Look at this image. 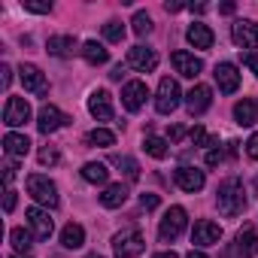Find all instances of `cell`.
<instances>
[{
  "mask_svg": "<svg viewBox=\"0 0 258 258\" xmlns=\"http://www.w3.org/2000/svg\"><path fill=\"white\" fill-rule=\"evenodd\" d=\"M216 207H219V213L228 216V219H234V216H240V213L246 210V191H243V182H240L237 176H231V179H225V182L219 185V191H216Z\"/></svg>",
  "mask_w": 258,
  "mask_h": 258,
  "instance_id": "cell-1",
  "label": "cell"
},
{
  "mask_svg": "<svg viewBox=\"0 0 258 258\" xmlns=\"http://www.w3.org/2000/svg\"><path fill=\"white\" fill-rule=\"evenodd\" d=\"M28 195L37 201V204H43V207H49V210H55L58 207V185L49 179V176H43V173H31L28 176Z\"/></svg>",
  "mask_w": 258,
  "mask_h": 258,
  "instance_id": "cell-2",
  "label": "cell"
},
{
  "mask_svg": "<svg viewBox=\"0 0 258 258\" xmlns=\"http://www.w3.org/2000/svg\"><path fill=\"white\" fill-rule=\"evenodd\" d=\"M143 249H146V240H143V234H140L137 228H124V231H118V234L112 237V252H115V258H137Z\"/></svg>",
  "mask_w": 258,
  "mask_h": 258,
  "instance_id": "cell-3",
  "label": "cell"
},
{
  "mask_svg": "<svg viewBox=\"0 0 258 258\" xmlns=\"http://www.w3.org/2000/svg\"><path fill=\"white\" fill-rule=\"evenodd\" d=\"M185 225H188V213H185L182 207H170V210L164 213L161 225H158V237H161L164 243H173V240L185 231Z\"/></svg>",
  "mask_w": 258,
  "mask_h": 258,
  "instance_id": "cell-4",
  "label": "cell"
},
{
  "mask_svg": "<svg viewBox=\"0 0 258 258\" xmlns=\"http://www.w3.org/2000/svg\"><path fill=\"white\" fill-rule=\"evenodd\" d=\"M179 97H182V91H179V82H176V79H170V76H164V79L158 82L155 109H158L161 115H170V112L179 106Z\"/></svg>",
  "mask_w": 258,
  "mask_h": 258,
  "instance_id": "cell-5",
  "label": "cell"
},
{
  "mask_svg": "<svg viewBox=\"0 0 258 258\" xmlns=\"http://www.w3.org/2000/svg\"><path fill=\"white\" fill-rule=\"evenodd\" d=\"M231 40H234L240 49H246V52L258 49V22H249V19L234 22V25H231Z\"/></svg>",
  "mask_w": 258,
  "mask_h": 258,
  "instance_id": "cell-6",
  "label": "cell"
},
{
  "mask_svg": "<svg viewBox=\"0 0 258 258\" xmlns=\"http://www.w3.org/2000/svg\"><path fill=\"white\" fill-rule=\"evenodd\" d=\"M25 219H28V228L34 234V240H49L52 237V219H49V210H40V207H28L25 210Z\"/></svg>",
  "mask_w": 258,
  "mask_h": 258,
  "instance_id": "cell-7",
  "label": "cell"
},
{
  "mask_svg": "<svg viewBox=\"0 0 258 258\" xmlns=\"http://www.w3.org/2000/svg\"><path fill=\"white\" fill-rule=\"evenodd\" d=\"M146 97H149L146 82H140V79L124 82V88H121V103H124V109H127V112H140V109H143V103H146Z\"/></svg>",
  "mask_w": 258,
  "mask_h": 258,
  "instance_id": "cell-8",
  "label": "cell"
},
{
  "mask_svg": "<svg viewBox=\"0 0 258 258\" xmlns=\"http://www.w3.org/2000/svg\"><path fill=\"white\" fill-rule=\"evenodd\" d=\"M127 67L137 70V73H152V70L158 67L155 49H149V46H134V49H127Z\"/></svg>",
  "mask_w": 258,
  "mask_h": 258,
  "instance_id": "cell-9",
  "label": "cell"
},
{
  "mask_svg": "<svg viewBox=\"0 0 258 258\" xmlns=\"http://www.w3.org/2000/svg\"><path fill=\"white\" fill-rule=\"evenodd\" d=\"M25 121H31V103L25 97H10L4 106V124L7 127H22Z\"/></svg>",
  "mask_w": 258,
  "mask_h": 258,
  "instance_id": "cell-10",
  "label": "cell"
},
{
  "mask_svg": "<svg viewBox=\"0 0 258 258\" xmlns=\"http://www.w3.org/2000/svg\"><path fill=\"white\" fill-rule=\"evenodd\" d=\"M19 79H22L25 91H31V94H46L49 91V82H46V76H43V70L37 64H22L19 67Z\"/></svg>",
  "mask_w": 258,
  "mask_h": 258,
  "instance_id": "cell-11",
  "label": "cell"
},
{
  "mask_svg": "<svg viewBox=\"0 0 258 258\" xmlns=\"http://www.w3.org/2000/svg\"><path fill=\"white\" fill-rule=\"evenodd\" d=\"M70 118L55 106V103H46L43 109H40V115H37V127H40V134H55L61 124H67Z\"/></svg>",
  "mask_w": 258,
  "mask_h": 258,
  "instance_id": "cell-12",
  "label": "cell"
},
{
  "mask_svg": "<svg viewBox=\"0 0 258 258\" xmlns=\"http://www.w3.org/2000/svg\"><path fill=\"white\" fill-rule=\"evenodd\" d=\"M170 64H173V70H176L179 76H185V79H198L201 70H204V61L195 58L191 52H173V55H170Z\"/></svg>",
  "mask_w": 258,
  "mask_h": 258,
  "instance_id": "cell-13",
  "label": "cell"
},
{
  "mask_svg": "<svg viewBox=\"0 0 258 258\" xmlns=\"http://www.w3.org/2000/svg\"><path fill=\"white\" fill-rule=\"evenodd\" d=\"M173 179H176V185H179L182 191H188V195H195V191H201V188H204V182H207V176H204V170H198V167H188V164H182V167H176V173H173Z\"/></svg>",
  "mask_w": 258,
  "mask_h": 258,
  "instance_id": "cell-14",
  "label": "cell"
},
{
  "mask_svg": "<svg viewBox=\"0 0 258 258\" xmlns=\"http://www.w3.org/2000/svg\"><path fill=\"white\" fill-rule=\"evenodd\" d=\"M210 103H213V91H210V85H195L188 94H185V109L191 112V115H204L207 109H210Z\"/></svg>",
  "mask_w": 258,
  "mask_h": 258,
  "instance_id": "cell-15",
  "label": "cell"
},
{
  "mask_svg": "<svg viewBox=\"0 0 258 258\" xmlns=\"http://www.w3.org/2000/svg\"><path fill=\"white\" fill-rule=\"evenodd\" d=\"M88 112L97 121H112V97H109V91H103V88L91 91L88 94Z\"/></svg>",
  "mask_w": 258,
  "mask_h": 258,
  "instance_id": "cell-16",
  "label": "cell"
},
{
  "mask_svg": "<svg viewBox=\"0 0 258 258\" xmlns=\"http://www.w3.org/2000/svg\"><path fill=\"white\" fill-rule=\"evenodd\" d=\"M216 85H219V91L222 94H234L237 88H240V70L234 67V64H216Z\"/></svg>",
  "mask_w": 258,
  "mask_h": 258,
  "instance_id": "cell-17",
  "label": "cell"
},
{
  "mask_svg": "<svg viewBox=\"0 0 258 258\" xmlns=\"http://www.w3.org/2000/svg\"><path fill=\"white\" fill-rule=\"evenodd\" d=\"M219 240H222V228L216 222H210V219H201L195 225V231H191V243L195 246H216Z\"/></svg>",
  "mask_w": 258,
  "mask_h": 258,
  "instance_id": "cell-18",
  "label": "cell"
},
{
  "mask_svg": "<svg viewBox=\"0 0 258 258\" xmlns=\"http://www.w3.org/2000/svg\"><path fill=\"white\" fill-rule=\"evenodd\" d=\"M185 40L195 46V49H213V31L204 25V22H191L188 25V31H185Z\"/></svg>",
  "mask_w": 258,
  "mask_h": 258,
  "instance_id": "cell-19",
  "label": "cell"
},
{
  "mask_svg": "<svg viewBox=\"0 0 258 258\" xmlns=\"http://www.w3.org/2000/svg\"><path fill=\"white\" fill-rule=\"evenodd\" d=\"M4 149H7V155H10V158H25V155L31 152V140H28L25 134L10 131V134L4 137Z\"/></svg>",
  "mask_w": 258,
  "mask_h": 258,
  "instance_id": "cell-20",
  "label": "cell"
},
{
  "mask_svg": "<svg viewBox=\"0 0 258 258\" xmlns=\"http://www.w3.org/2000/svg\"><path fill=\"white\" fill-rule=\"evenodd\" d=\"M237 255L240 258H255L258 255V234H255V228H243L237 234Z\"/></svg>",
  "mask_w": 258,
  "mask_h": 258,
  "instance_id": "cell-21",
  "label": "cell"
},
{
  "mask_svg": "<svg viewBox=\"0 0 258 258\" xmlns=\"http://www.w3.org/2000/svg\"><path fill=\"white\" fill-rule=\"evenodd\" d=\"M255 115H258V103H255V100L243 97V100L234 103V118H237V124L249 127V124H255Z\"/></svg>",
  "mask_w": 258,
  "mask_h": 258,
  "instance_id": "cell-22",
  "label": "cell"
},
{
  "mask_svg": "<svg viewBox=\"0 0 258 258\" xmlns=\"http://www.w3.org/2000/svg\"><path fill=\"white\" fill-rule=\"evenodd\" d=\"M124 201H127V188H124L121 182L106 185V188H103V195H100V204H103L106 210H115V207H121Z\"/></svg>",
  "mask_w": 258,
  "mask_h": 258,
  "instance_id": "cell-23",
  "label": "cell"
},
{
  "mask_svg": "<svg viewBox=\"0 0 258 258\" xmlns=\"http://www.w3.org/2000/svg\"><path fill=\"white\" fill-rule=\"evenodd\" d=\"M82 243H85V228L76 225V222L64 225V231H61V246H64V249H79Z\"/></svg>",
  "mask_w": 258,
  "mask_h": 258,
  "instance_id": "cell-24",
  "label": "cell"
},
{
  "mask_svg": "<svg viewBox=\"0 0 258 258\" xmlns=\"http://www.w3.org/2000/svg\"><path fill=\"white\" fill-rule=\"evenodd\" d=\"M49 55H55V58H67V55H73V49H76V37H49Z\"/></svg>",
  "mask_w": 258,
  "mask_h": 258,
  "instance_id": "cell-25",
  "label": "cell"
},
{
  "mask_svg": "<svg viewBox=\"0 0 258 258\" xmlns=\"http://www.w3.org/2000/svg\"><path fill=\"white\" fill-rule=\"evenodd\" d=\"M82 58H85L88 64H106V61H109V52L103 49V43L88 40V43H82Z\"/></svg>",
  "mask_w": 258,
  "mask_h": 258,
  "instance_id": "cell-26",
  "label": "cell"
},
{
  "mask_svg": "<svg viewBox=\"0 0 258 258\" xmlns=\"http://www.w3.org/2000/svg\"><path fill=\"white\" fill-rule=\"evenodd\" d=\"M82 179H85V182H94V185H103V182L109 179V170H106V164H100V161H88V164L82 167Z\"/></svg>",
  "mask_w": 258,
  "mask_h": 258,
  "instance_id": "cell-27",
  "label": "cell"
},
{
  "mask_svg": "<svg viewBox=\"0 0 258 258\" xmlns=\"http://www.w3.org/2000/svg\"><path fill=\"white\" fill-rule=\"evenodd\" d=\"M10 243H13V249H16L19 255H28V252H31V243H34V234L25 231V228H13V231H10Z\"/></svg>",
  "mask_w": 258,
  "mask_h": 258,
  "instance_id": "cell-28",
  "label": "cell"
},
{
  "mask_svg": "<svg viewBox=\"0 0 258 258\" xmlns=\"http://www.w3.org/2000/svg\"><path fill=\"white\" fill-rule=\"evenodd\" d=\"M143 149H146V155H152V158H167L170 155V146H167V140H161V137H146L143 140Z\"/></svg>",
  "mask_w": 258,
  "mask_h": 258,
  "instance_id": "cell-29",
  "label": "cell"
},
{
  "mask_svg": "<svg viewBox=\"0 0 258 258\" xmlns=\"http://www.w3.org/2000/svg\"><path fill=\"white\" fill-rule=\"evenodd\" d=\"M85 143H88V146H112V143H115V134L106 131V127H94V131H88Z\"/></svg>",
  "mask_w": 258,
  "mask_h": 258,
  "instance_id": "cell-30",
  "label": "cell"
},
{
  "mask_svg": "<svg viewBox=\"0 0 258 258\" xmlns=\"http://www.w3.org/2000/svg\"><path fill=\"white\" fill-rule=\"evenodd\" d=\"M121 37H124V25H121V22L112 19V22L103 25V40H106V43H121Z\"/></svg>",
  "mask_w": 258,
  "mask_h": 258,
  "instance_id": "cell-31",
  "label": "cell"
},
{
  "mask_svg": "<svg viewBox=\"0 0 258 258\" xmlns=\"http://www.w3.org/2000/svg\"><path fill=\"white\" fill-rule=\"evenodd\" d=\"M131 25H134V34H137V37H146V34L152 31V19H149V13H134Z\"/></svg>",
  "mask_w": 258,
  "mask_h": 258,
  "instance_id": "cell-32",
  "label": "cell"
},
{
  "mask_svg": "<svg viewBox=\"0 0 258 258\" xmlns=\"http://www.w3.org/2000/svg\"><path fill=\"white\" fill-rule=\"evenodd\" d=\"M115 164L124 170V176H127V179H137V176H140V164H137L134 158H127V155H118V158H115Z\"/></svg>",
  "mask_w": 258,
  "mask_h": 258,
  "instance_id": "cell-33",
  "label": "cell"
},
{
  "mask_svg": "<svg viewBox=\"0 0 258 258\" xmlns=\"http://www.w3.org/2000/svg\"><path fill=\"white\" fill-rule=\"evenodd\" d=\"M37 158H40V164H43V167H55V164L61 161V152H58L55 146H43V149L37 152Z\"/></svg>",
  "mask_w": 258,
  "mask_h": 258,
  "instance_id": "cell-34",
  "label": "cell"
},
{
  "mask_svg": "<svg viewBox=\"0 0 258 258\" xmlns=\"http://www.w3.org/2000/svg\"><path fill=\"white\" fill-rule=\"evenodd\" d=\"M188 137H191V143H195V146H219V143L204 131V127H201V124H198V127H191V134H188Z\"/></svg>",
  "mask_w": 258,
  "mask_h": 258,
  "instance_id": "cell-35",
  "label": "cell"
},
{
  "mask_svg": "<svg viewBox=\"0 0 258 258\" xmlns=\"http://www.w3.org/2000/svg\"><path fill=\"white\" fill-rule=\"evenodd\" d=\"M25 10L37 13V16H46V13H52V4H46V0H25Z\"/></svg>",
  "mask_w": 258,
  "mask_h": 258,
  "instance_id": "cell-36",
  "label": "cell"
},
{
  "mask_svg": "<svg viewBox=\"0 0 258 258\" xmlns=\"http://www.w3.org/2000/svg\"><path fill=\"white\" fill-rule=\"evenodd\" d=\"M158 204H161V198H158V195H152V191L140 195V207H143V210H155Z\"/></svg>",
  "mask_w": 258,
  "mask_h": 258,
  "instance_id": "cell-37",
  "label": "cell"
},
{
  "mask_svg": "<svg viewBox=\"0 0 258 258\" xmlns=\"http://www.w3.org/2000/svg\"><path fill=\"white\" fill-rule=\"evenodd\" d=\"M246 155H249L252 161H258V134H252V137L246 140Z\"/></svg>",
  "mask_w": 258,
  "mask_h": 258,
  "instance_id": "cell-38",
  "label": "cell"
},
{
  "mask_svg": "<svg viewBox=\"0 0 258 258\" xmlns=\"http://www.w3.org/2000/svg\"><path fill=\"white\" fill-rule=\"evenodd\" d=\"M16 170H19V167H16V158H10V161H7V170H4V182H7V188H10V182L16 179Z\"/></svg>",
  "mask_w": 258,
  "mask_h": 258,
  "instance_id": "cell-39",
  "label": "cell"
},
{
  "mask_svg": "<svg viewBox=\"0 0 258 258\" xmlns=\"http://www.w3.org/2000/svg\"><path fill=\"white\" fill-rule=\"evenodd\" d=\"M240 58H243V61H246V64H249V70H252V73H255V76H258V55H255V52H243V55H240Z\"/></svg>",
  "mask_w": 258,
  "mask_h": 258,
  "instance_id": "cell-40",
  "label": "cell"
},
{
  "mask_svg": "<svg viewBox=\"0 0 258 258\" xmlns=\"http://www.w3.org/2000/svg\"><path fill=\"white\" fill-rule=\"evenodd\" d=\"M4 210H7V213L16 210V191H13V188H7V195H4Z\"/></svg>",
  "mask_w": 258,
  "mask_h": 258,
  "instance_id": "cell-41",
  "label": "cell"
},
{
  "mask_svg": "<svg viewBox=\"0 0 258 258\" xmlns=\"http://www.w3.org/2000/svg\"><path fill=\"white\" fill-rule=\"evenodd\" d=\"M207 164H210V167L222 164V149H210V152H207Z\"/></svg>",
  "mask_w": 258,
  "mask_h": 258,
  "instance_id": "cell-42",
  "label": "cell"
},
{
  "mask_svg": "<svg viewBox=\"0 0 258 258\" xmlns=\"http://www.w3.org/2000/svg\"><path fill=\"white\" fill-rule=\"evenodd\" d=\"M0 73H4V76H0V82H4V88H7V85L13 82V67H7V64H4V67H0Z\"/></svg>",
  "mask_w": 258,
  "mask_h": 258,
  "instance_id": "cell-43",
  "label": "cell"
},
{
  "mask_svg": "<svg viewBox=\"0 0 258 258\" xmlns=\"http://www.w3.org/2000/svg\"><path fill=\"white\" fill-rule=\"evenodd\" d=\"M182 137H185V127H182V124L170 127V140H182Z\"/></svg>",
  "mask_w": 258,
  "mask_h": 258,
  "instance_id": "cell-44",
  "label": "cell"
},
{
  "mask_svg": "<svg viewBox=\"0 0 258 258\" xmlns=\"http://www.w3.org/2000/svg\"><path fill=\"white\" fill-rule=\"evenodd\" d=\"M121 76H124V67L118 64V67H112V73H109V79H115V82H121Z\"/></svg>",
  "mask_w": 258,
  "mask_h": 258,
  "instance_id": "cell-45",
  "label": "cell"
},
{
  "mask_svg": "<svg viewBox=\"0 0 258 258\" xmlns=\"http://www.w3.org/2000/svg\"><path fill=\"white\" fill-rule=\"evenodd\" d=\"M152 258H179V255H176V252H173V249H167V252H155V255H152Z\"/></svg>",
  "mask_w": 258,
  "mask_h": 258,
  "instance_id": "cell-46",
  "label": "cell"
},
{
  "mask_svg": "<svg viewBox=\"0 0 258 258\" xmlns=\"http://www.w3.org/2000/svg\"><path fill=\"white\" fill-rule=\"evenodd\" d=\"M188 10H191V13H198V16H201V13H207V4H191V7H188Z\"/></svg>",
  "mask_w": 258,
  "mask_h": 258,
  "instance_id": "cell-47",
  "label": "cell"
},
{
  "mask_svg": "<svg viewBox=\"0 0 258 258\" xmlns=\"http://www.w3.org/2000/svg\"><path fill=\"white\" fill-rule=\"evenodd\" d=\"M164 10H167V13H179V10H182V4H164Z\"/></svg>",
  "mask_w": 258,
  "mask_h": 258,
  "instance_id": "cell-48",
  "label": "cell"
},
{
  "mask_svg": "<svg viewBox=\"0 0 258 258\" xmlns=\"http://www.w3.org/2000/svg\"><path fill=\"white\" fill-rule=\"evenodd\" d=\"M219 13H225V16H231V13H234V4H222V7H219Z\"/></svg>",
  "mask_w": 258,
  "mask_h": 258,
  "instance_id": "cell-49",
  "label": "cell"
},
{
  "mask_svg": "<svg viewBox=\"0 0 258 258\" xmlns=\"http://www.w3.org/2000/svg\"><path fill=\"white\" fill-rule=\"evenodd\" d=\"M185 258H210V255H207V252H195V249H191V252H188Z\"/></svg>",
  "mask_w": 258,
  "mask_h": 258,
  "instance_id": "cell-50",
  "label": "cell"
},
{
  "mask_svg": "<svg viewBox=\"0 0 258 258\" xmlns=\"http://www.w3.org/2000/svg\"><path fill=\"white\" fill-rule=\"evenodd\" d=\"M85 258H103V255H97V252H94V255H85Z\"/></svg>",
  "mask_w": 258,
  "mask_h": 258,
  "instance_id": "cell-51",
  "label": "cell"
},
{
  "mask_svg": "<svg viewBox=\"0 0 258 258\" xmlns=\"http://www.w3.org/2000/svg\"><path fill=\"white\" fill-rule=\"evenodd\" d=\"M255 188H258V176H255Z\"/></svg>",
  "mask_w": 258,
  "mask_h": 258,
  "instance_id": "cell-52",
  "label": "cell"
}]
</instances>
